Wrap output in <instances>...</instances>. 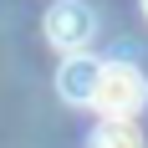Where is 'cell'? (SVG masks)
<instances>
[{
	"instance_id": "obj_2",
	"label": "cell",
	"mask_w": 148,
	"mask_h": 148,
	"mask_svg": "<svg viewBox=\"0 0 148 148\" xmlns=\"http://www.w3.org/2000/svg\"><path fill=\"white\" fill-rule=\"evenodd\" d=\"M92 36H97V15H92L87 0H56L46 10V41L51 46L82 51V46H92Z\"/></svg>"
},
{
	"instance_id": "obj_1",
	"label": "cell",
	"mask_w": 148,
	"mask_h": 148,
	"mask_svg": "<svg viewBox=\"0 0 148 148\" xmlns=\"http://www.w3.org/2000/svg\"><path fill=\"white\" fill-rule=\"evenodd\" d=\"M143 102H148V77L138 72L133 61H102L92 107H97L102 118H138Z\"/></svg>"
},
{
	"instance_id": "obj_3",
	"label": "cell",
	"mask_w": 148,
	"mask_h": 148,
	"mask_svg": "<svg viewBox=\"0 0 148 148\" xmlns=\"http://www.w3.org/2000/svg\"><path fill=\"white\" fill-rule=\"evenodd\" d=\"M97 77H102V61H97V56H82V51H72V56L61 61V72H56V92H61L72 107H92Z\"/></svg>"
},
{
	"instance_id": "obj_4",
	"label": "cell",
	"mask_w": 148,
	"mask_h": 148,
	"mask_svg": "<svg viewBox=\"0 0 148 148\" xmlns=\"http://www.w3.org/2000/svg\"><path fill=\"white\" fill-rule=\"evenodd\" d=\"M92 148H143V133L133 118H102V128L92 133Z\"/></svg>"
},
{
	"instance_id": "obj_5",
	"label": "cell",
	"mask_w": 148,
	"mask_h": 148,
	"mask_svg": "<svg viewBox=\"0 0 148 148\" xmlns=\"http://www.w3.org/2000/svg\"><path fill=\"white\" fill-rule=\"evenodd\" d=\"M143 15H148V0H143Z\"/></svg>"
}]
</instances>
